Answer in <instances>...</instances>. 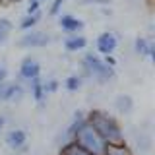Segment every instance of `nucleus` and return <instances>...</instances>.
Wrapping results in <instances>:
<instances>
[{
  "mask_svg": "<svg viewBox=\"0 0 155 155\" xmlns=\"http://www.w3.org/2000/svg\"><path fill=\"white\" fill-rule=\"evenodd\" d=\"M85 118H87V124L101 136V140L107 145H122L124 143V132L114 116H110L105 110L95 109L91 113H87Z\"/></svg>",
  "mask_w": 155,
  "mask_h": 155,
  "instance_id": "nucleus-1",
  "label": "nucleus"
},
{
  "mask_svg": "<svg viewBox=\"0 0 155 155\" xmlns=\"http://www.w3.org/2000/svg\"><path fill=\"white\" fill-rule=\"evenodd\" d=\"M81 68H84V74L87 78H91L93 81H97V84H109L116 76L114 68H109L103 62V58H99L93 52L84 54V58H81Z\"/></svg>",
  "mask_w": 155,
  "mask_h": 155,
  "instance_id": "nucleus-2",
  "label": "nucleus"
},
{
  "mask_svg": "<svg viewBox=\"0 0 155 155\" xmlns=\"http://www.w3.org/2000/svg\"><path fill=\"white\" fill-rule=\"evenodd\" d=\"M72 142H74L78 147H81L84 151L91 153V155H105V151H107V143L101 140V136L87 122L74 134Z\"/></svg>",
  "mask_w": 155,
  "mask_h": 155,
  "instance_id": "nucleus-3",
  "label": "nucleus"
},
{
  "mask_svg": "<svg viewBox=\"0 0 155 155\" xmlns=\"http://www.w3.org/2000/svg\"><path fill=\"white\" fill-rule=\"evenodd\" d=\"M52 41V37L45 31H25L19 37V47L21 48H43Z\"/></svg>",
  "mask_w": 155,
  "mask_h": 155,
  "instance_id": "nucleus-4",
  "label": "nucleus"
},
{
  "mask_svg": "<svg viewBox=\"0 0 155 155\" xmlns=\"http://www.w3.org/2000/svg\"><path fill=\"white\" fill-rule=\"evenodd\" d=\"M23 97V87L18 81H4L0 84V103H14Z\"/></svg>",
  "mask_w": 155,
  "mask_h": 155,
  "instance_id": "nucleus-5",
  "label": "nucleus"
},
{
  "mask_svg": "<svg viewBox=\"0 0 155 155\" xmlns=\"http://www.w3.org/2000/svg\"><path fill=\"white\" fill-rule=\"evenodd\" d=\"M116 47H118V39H116V35L113 31H103L99 37H97V41H95L97 52H101V54H105V56L113 54V52L116 51Z\"/></svg>",
  "mask_w": 155,
  "mask_h": 155,
  "instance_id": "nucleus-6",
  "label": "nucleus"
},
{
  "mask_svg": "<svg viewBox=\"0 0 155 155\" xmlns=\"http://www.w3.org/2000/svg\"><path fill=\"white\" fill-rule=\"evenodd\" d=\"M58 25H60V29L64 33H68V35H78V33L84 29V19L72 16V14H62V16H58Z\"/></svg>",
  "mask_w": 155,
  "mask_h": 155,
  "instance_id": "nucleus-7",
  "label": "nucleus"
},
{
  "mask_svg": "<svg viewBox=\"0 0 155 155\" xmlns=\"http://www.w3.org/2000/svg\"><path fill=\"white\" fill-rule=\"evenodd\" d=\"M39 76H41V64L31 56L23 58L21 64H19V78L25 80V81H31V80H35Z\"/></svg>",
  "mask_w": 155,
  "mask_h": 155,
  "instance_id": "nucleus-8",
  "label": "nucleus"
},
{
  "mask_svg": "<svg viewBox=\"0 0 155 155\" xmlns=\"http://www.w3.org/2000/svg\"><path fill=\"white\" fill-rule=\"evenodd\" d=\"M27 143V132L21 128H12L10 132L6 134V145L10 149H14V151H19V149H23Z\"/></svg>",
  "mask_w": 155,
  "mask_h": 155,
  "instance_id": "nucleus-9",
  "label": "nucleus"
},
{
  "mask_svg": "<svg viewBox=\"0 0 155 155\" xmlns=\"http://www.w3.org/2000/svg\"><path fill=\"white\" fill-rule=\"evenodd\" d=\"M87 47V39L81 35V33H78V35H68L64 39V48L68 52H80L84 51Z\"/></svg>",
  "mask_w": 155,
  "mask_h": 155,
  "instance_id": "nucleus-10",
  "label": "nucleus"
},
{
  "mask_svg": "<svg viewBox=\"0 0 155 155\" xmlns=\"http://www.w3.org/2000/svg\"><path fill=\"white\" fill-rule=\"evenodd\" d=\"M87 122V118H85V113L84 110H76L74 113V116H72V122H70V126H68V132H66V143L68 142H72V138H74V134L78 132V130L81 128Z\"/></svg>",
  "mask_w": 155,
  "mask_h": 155,
  "instance_id": "nucleus-11",
  "label": "nucleus"
},
{
  "mask_svg": "<svg viewBox=\"0 0 155 155\" xmlns=\"http://www.w3.org/2000/svg\"><path fill=\"white\" fill-rule=\"evenodd\" d=\"M114 109L118 110L120 114H130L134 110V99L130 95H126V93L118 95L114 99Z\"/></svg>",
  "mask_w": 155,
  "mask_h": 155,
  "instance_id": "nucleus-12",
  "label": "nucleus"
},
{
  "mask_svg": "<svg viewBox=\"0 0 155 155\" xmlns=\"http://www.w3.org/2000/svg\"><path fill=\"white\" fill-rule=\"evenodd\" d=\"M31 84V97L37 101V103H43L45 101V89H43V78L39 76V78H35V80H31L29 81Z\"/></svg>",
  "mask_w": 155,
  "mask_h": 155,
  "instance_id": "nucleus-13",
  "label": "nucleus"
},
{
  "mask_svg": "<svg viewBox=\"0 0 155 155\" xmlns=\"http://www.w3.org/2000/svg\"><path fill=\"white\" fill-rule=\"evenodd\" d=\"M39 19H41V10L35 12V14H31V16H25L21 21H19V27H21L23 31H31V29L39 23Z\"/></svg>",
  "mask_w": 155,
  "mask_h": 155,
  "instance_id": "nucleus-14",
  "label": "nucleus"
},
{
  "mask_svg": "<svg viewBox=\"0 0 155 155\" xmlns=\"http://www.w3.org/2000/svg\"><path fill=\"white\" fill-rule=\"evenodd\" d=\"M81 84H84V78L78 76V74H72V76H68V78H66L64 87H66L68 91H78V89L81 87Z\"/></svg>",
  "mask_w": 155,
  "mask_h": 155,
  "instance_id": "nucleus-15",
  "label": "nucleus"
},
{
  "mask_svg": "<svg viewBox=\"0 0 155 155\" xmlns=\"http://www.w3.org/2000/svg\"><path fill=\"white\" fill-rule=\"evenodd\" d=\"M60 155H91V153H87V151H84L81 147H78L74 142H68V143L62 145Z\"/></svg>",
  "mask_w": 155,
  "mask_h": 155,
  "instance_id": "nucleus-16",
  "label": "nucleus"
},
{
  "mask_svg": "<svg viewBox=\"0 0 155 155\" xmlns=\"http://www.w3.org/2000/svg\"><path fill=\"white\" fill-rule=\"evenodd\" d=\"M12 33V21L8 18H0V45L6 43V39Z\"/></svg>",
  "mask_w": 155,
  "mask_h": 155,
  "instance_id": "nucleus-17",
  "label": "nucleus"
},
{
  "mask_svg": "<svg viewBox=\"0 0 155 155\" xmlns=\"http://www.w3.org/2000/svg\"><path fill=\"white\" fill-rule=\"evenodd\" d=\"M105 155H134V153L122 143V145H107Z\"/></svg>",
  "mask_w": 155,
  "mask_h": 155,
  "instance_id": "nucleus-18",
  "label": "nucleus"
},
{
  "mask_svg": "<svg viewBox=\"0 0 155 155\" xmlns=\"http://www.w3.org/2000/svg\"><path fill=\"white\" fill-rule=\"evenodd\" d=\"M147 47H149V41H147V39H143V37H136L134 39V51L138 52L140 56H145Z\"/></svg>",
  "mask_w": 155,
  "mask_h": 155,
  "instance_id": "nucleus-19",
  "label": "nucleus"
},
{
  "mask_svg": "<svg viewBox=\"0 0 155 155\" xmlns=\"http://www.w3.org/2000/svg\"><path fill=\"white\" fill-rule=\"evenodd\" d=\"M58 87H60V84H58V80H54V78L43 80V89H45V95H48V93H56Z\"/></svg>",
  "mask_w": 155,
  "mask_h": 155,
  "instance_id": "nucleus-20",
  "label": "nucleus"
},
{
  "mask_svg": "<svg viewBox=\"0 0 155 155\" xmlns=\"http://www.w3.org/2000/svg\"><path fill=\"white\" fill-rule=\"evenodd\" d=\"M66 0H52V4H51V8H48V14L51 16H56L58 12H60V8H62V4H64Z\"/></svg>",
  "mask_w": 155,
  "mask_h": 155,
  "instance_id": "nucleus-21",
  "label": "nucleus"
},
{
  "mask_svg": "<svg viewBox=\"0 0 155 155\" xmlns=\"http://www.w3.org/2000/svg\"><path fill=\"white\" fill-rule=\"evenodd\" d=\"M145 56L149 58V60H153L155 58V43L149 41V47H147V52H145Z\"/></svg>",
  "mask_w": 155,
  "mask_h": 155,
  "instance_id": "nucleus-22",
  "label": "nucleus"
},
{
  "mask_svg": "<svg viewBox=\"0 0 155 155\" xmlns=\"http://www.w3.org/2000/svg\"><path fill=\"white\" fill-rule=\"evenodd\" d=\"M103 62H105V64H107V66H109V68H114V66H116V58H114L113 54H109V56H105V58H103Z\"/></svg>",
  "mask_w": 155,
  "mask_h": 155,
  "instance_id": "nucleus-23",
  "label": "nucleus"
},
{
  "mask_svg": "<svg viewBox=\"0 0 155 155\" xmlns=\"http://www.w3.org/2000/svg\"><path fill=\"white\" fill-rule=\"evenodd\" d=\"M6 78H8V70H6V66H4V64H0V84H4Z\"/></svg>",
  "mask_w": 155,
  "mask_h": 155,
  "instance_id": "nucleus-24",
  "label": "nucleus"
},
{
  "mask_svg": "<svg viewBox=\"0 0 155 155\" xmlns=\"http://www.w3.org/2000/svg\"><path fill=\"white\" fill-rule=\"evenodd\" d=\"M89 2H95V4H109V0H84L81 4H89Z\"/></svg>",
  "mask_w": 155,
  "mask_h": 155,
  "instance_id": "nucleus-25",
  "label": "nucleus"
},
{
  "mask_svg": "<svg viewBox=\"0 0 155 155\" xmlns=\"http://www.w3.org/2000/svg\"><path fill=\"white\" fill-rule=\"evenodd\" d=\"M4 124H6V118H4V116H2V114H0V130H2V128H4Z\"/></svg>",
  "mask_w": 155,
  "mask_h": 155,
  "instance_id": "nucleus-26",
  "label": "nucleus"
},
{
  "mask_svg": "<svg viewBox=\"0 0 155 155\" xmlns=\"http://www.w3.org/2000/svg\"><path fill=\"white\" fill-rule=\"evenodd\" d=\"M8 2H19V0H8Z\"/></svg>",
  "mask_w": 155,
  "mask_h": 155,
  "instance_id": "nucleus-27",
  "label": "nucleus"
},
{
  "mask_svg": "<svg viewBox=\"0 0 155 155\" xmlns=\"http://www.w3.org/2000/svg\"><path fill=\"white\" fill-rule=\"evenodd\" d=\"M41 2H43V0H41Z\"/></svg>",
  "mask_w": 155,
  "mask_h": 155,
  "instance_id": "nucleus-28",
  "label": "nucleus"
}]
</instances>
